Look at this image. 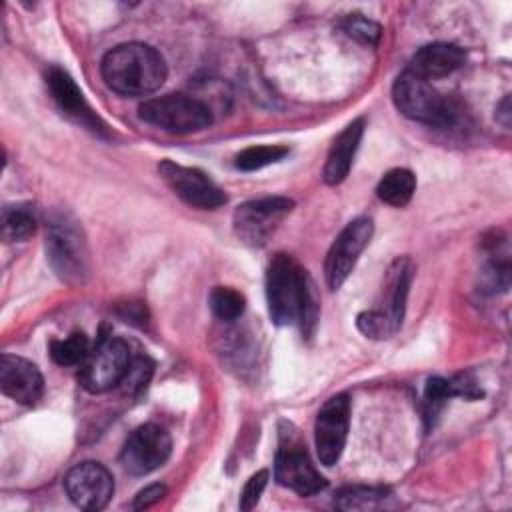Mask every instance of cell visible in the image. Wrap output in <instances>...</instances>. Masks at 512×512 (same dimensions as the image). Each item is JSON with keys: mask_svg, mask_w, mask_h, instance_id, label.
<instances>
[{"mask_svg": "<svg viewBox=\"0 0 512 512\" xmlns=\"http://www.w3.org/2000/svg\"><path fill=\"white\" fill-rule=\"evenodd\" d=\"M266 302L274 324H300L310 336L318 318V296L308 272L290 256L276 254L266 268Z\"/></svg>", "mask_w": 512, "mask_h": 512, "instance_id": "cell-1", "label": "cell"}, {"mask_svg": "<svg viewBox=\"0 0 512 512\" xmlns=\"http://www.w3.org/2000/svg\"><path fill=\"white\" fill-rule=\"evenodd\" d=\"M100 72L106 86L122 96H148L168 74L162 54L144 42H126L108 50Z\"/></svg>", "mask_w": 512, "mask_h": 512, "instance_id": "cell-2", "label": "cell"}, {"mask_svg": "<svg viewBox=\"0 0 512 512\" xmlns=\"http://www.w3.org/2000/svg\"><path fill=\"white\" fill-rule=\"evenodd\" d=\"M392 100L400 114L426 126L448 128L456 120L452 104L428 80L410 70H404L396 78L392 86Z\"/></svg>", "mask_w": 512, "mask_h": 512, "instance_id": "cell-3", "label": "cell"}, {"mask_svg": "<svg viewBox=\"0 0 512 512\" xmlns=\"http://www.w3.org/2000/svg\"><path fill=\"white\" fill-rule=\"evenodd\" d=\"M46 256L56 276L70 284H82L88 276V246L78 224L66 216L50 220L46 230Z\"/></svg>", "mask_w": 512, "mask_h": 512, "instance_id": "cell-4", "label": "cell"}, {"mask_svg": "<svg viewBox=\"0 0 512 512\" xmlns=\"http://www.w3.org/2000/svg\"><path fill=\"white\" fill-rule=\"evenodd\" d=\"M140 118L170 134H192L212 124L208 104L188 94H164L148 98L138 108Z\"/></svg>", "mask_w": 512, "mask_h": 512, "instance_id": "cell-5", "label": "cell"}, {"mask_svg": "<svg viewBox=\"0 0 512 512\" xmlns=\"http://www.w3.org/2000/svg\"><path fill=\"white\" fill-rule=\"evenodd\" d=\"M280 432V444L274 458V478L280 486L294 490L300 496H312L322 492L328 482L312 464L304 442L296 434V430Z\"/></svg>", "mask_w": 512, "mask_h": 512, "instance_id": "cell-6", "label": "cell"}, {"mask_svg": "<svg viewBox=\"0 0 512 512\" xmlns=\"http://www.w3.org/2000/svg\"><path fill=\"white\" fill-rule=\"evenodd\" d=\"M132 362L130 346L122 338L100 336L88 358L80 366L78 380L84 390L92 394L108 392L120 386Z\"/></svg>", "mask_w": 512, "mask_h": 512, "instance_id": "cell-7", "label": "cell"}, {"mask_svg": "<svg viewBox=\"0 0 512 512\" xmlns=\"http://www.w3.org/2000/svg\"><path fill=\"white\" fill-rule=\"evenodd\" d=\"M292 208L294 202L284 196L248 200L234 210V232L244 244L260 248L270 240V236L276 232L280 222L292 212Z\"/></svg>", "mask_w": 512, "mask_h": 512, "instance_id": "cell-8", "label": "cell"}, {"mask_svg": "<svg viewBox=\"0 0 512 512\" xmlns=\"http://www.w3.org/2000/svg\"><path fill=\"white\" fill-rule=\"evenodd\" d=\"M372 232H374L372 220L366 216H360L348 222L344 230L336 236L324 262L326 282L332 290H338L346 282V278L352 274L360 254L364 252V248L372 238Z\"/></svg>", "mask_w": 512, "mask_h": 512, "instance_id": "cell-9", "label": "cell"}, {"mask_svg": "<svg viewBox=\"0 0 512 512\" xmlns=\"http://www.w3.org/2000/svg\"><path fill=\"white\" fill-rule=\"evenodd\" d=\"M172 452L170 434L158 424L138 426L124 442L120 462L126 472L134 476H146L160 468Z\"/></svg>", "mask_w": 512, "mask_h": 512, "instance_id": "cell-10", "label": "cell"}, {"mask_svg": "<svg viewBox=\"0 0 512 512\" xmlns=\"http://www.w3.org/2000/svg\"><path fill=\"white\" fill-rule=\"evenodd\" d=\"M350 426V398L336 394L324 402L314 422V444L318 460L324 466H334L346 446Z\"/></svg>", "mask_w": 512, "mask_h": 512, "instance_id": "cell-11", "label": "cell"}, {"mask_svg": "<svg viewBox=\"0 0 512 512\" xmlns=\"http://www.w3.org/2000/svg\"><path fill=\"white\" fill-rule=\"evenodd\" d=\"M160 178L166 182V186L182 198L186 204L202 208V210H214L226 204V194L220 186H216L202 170L176 164L172 160H164L158 166Z\"/></svg>", "mask_w": 512, "mask_h": 512, "instance_id": "cell-12", "label": "cell"}, {"mask_svg": "<svg viewBox=\"0 0 512 512\" xmlns=\"http://www.w3.org/2000/svg\"><path fill=\"white\" fill-rule=\"evenodd\" d=\"M64 488L78 508L98 512L108 506L114 494V478L100 462L86 460L68 470Z\"/></svg>", "mask_w": 512, "mask_h": 512, "instance_id": "cell-13", "label": "cell"}, {"mask_svg": "<svg viewBox=\"0 0 512 512\" xmlns=\"http://www.w3.org/2000/svg\"><path fill=\"white\" fill-rule=\"evenodd\" d=\"M46 86H48L56 106L62 110L64 116H68L76 124L92 130L94 134H100V136L108 134V126L90 108L82 90L78 88V84L74 82V78L66 70H62L58 66H52L46 72Z\"/></svg>", "mask_w": 512, "mask_h": 512, "instance_id": "cell-14", "label": "cell"}, {"mask_svg": "<svg viewBox=\"0 0 512 512\" xmlns=\"http://www.w3.org/2000/svg\"><path fill=\"white\" fill-rule=\"evenodd\" d=\"M0 390L18 404L30 406L42 398L44 378L36 364L14 354L0 356Z\"/></svg>", "mask_w": 512, "mask_h": 512, "instance_id": "cell-15", "label": "cell"}, {"mask_svg": "<svg viewBox=\"0 0 512 512\" xmlns=\"http://www.w3.org/2000/svg\"><path fill=\"white\" fill-rule=\"evenodd\" d=\"M412 276H414V264L410 262V258H396L392 262V266L388 268L386 282H384V288H382L384 298L380 302V308H376V310L386 320L392 336L402 326Z\"/></svg>", "mask_w": 512, "mask_h": 512, "instance_id": "cell-16", "label": "cell"}, {"mask_svg": "<svg viewBox=\"0 0 512 512\" xmlns=\"http://www.w3.org/2000/svg\"><path fill=\"white\" fill-rule=\"evenodd\" d=\"M454 396H464L468 400H476L482 396V390L468 374H460L456 378L434 376L426 382L424 396H422V412H424L426 426H432L436 422L444 404Z\"/></svg>", "mask_w": 512, "mask_h": 512, "instance_id": "cell-17", "label": "cell"}, {"mask_svg": "<svg viewBox=\"0 0 512 512\" xmlns=\"http://www.w3.org/2000/svg\"><path fill=\"white\" fill-rule=\"evenodd\" d=\"M362 134H364V118H356L334 138L322 170V178L326 184L336 186L346 180L352 168L356 150L360 146Z\"/></svg>", "mask_w": 512, "mask_h": 512, "instance_id": "cell-18", "label": "cell"}, {"mask_svg": "<svg viewBox=\"0 0 512 512\" xmlns=\"http://www.w3.org/2000/svg\"><path fill=\"white\" fill-rule=\"evenodd\" d=\"M464 60H466V52L460 46L448 44V42H434V44L422 46L414 54L406 70L414 72L424 80H434V78H444L452 74L464 64Z\"/></svg>", "mask_w": 512, "mask_h": 512, "instance_id": "cell-19", "label": "cell"}, {"mask_svg": "<svg viewBox=\"0 0 512 512\" xmlns=\"http://www.w3.org/2000/svg\"><path fill=\"white\" fill-rule=\"evenodd\" d=\"M414 190H416V176L408 168L388 170L376 186L378 198L396 208L406 206L410 202Z\"/></svg>", "mask_w": 512, "mask_h": 512, "instance_id": "cell-20", "label": "cell"}, {"mask_svg": "<svg viewBox=\"0 0 512 512\" xmlns=\"http://www.w3.org/2000/svg\"><path fill=\"white\" fill-rule=\"evenodd\" d=\"M390 490L382 486H344L334 494V506L340 510H378L386 506Z\"/></svg>", "mask_w": 512, "mask_h": 512, "instance_id": "cell-21", "label": "cell"}, {"mask_svg": "<svg viewBox=\"0 0 512 512\" xmlns=\"http://www.w3.org/2000/svg\"><path fill=\"white\" fill-rule=\"evenodd\" d=\"M0 228L4 242H24L36 230V216L28 206L22 204L4 206Z\"/></svg>", "mask_w": 512, "mask_h": 512, "instance_id": "cell-22", "label": "cell"}, {"mask_svg": "<svg viewBox=\"0 0 512 512\" xmlns=\"http://www.w3.org/2000/svg\"><path fill=\"white\" fill-rule=\"evenodd\" d=\"M90 350V340L82 330L72 332L64 340L50 342V356L58 366H82Z\"/></svg>", "mask_w": 512, "mask_h": 512, "instance_id": "cell-23", "label": "cell"}, {"mask_svg": "<svg viewBox=\"0 0 512 512\" xmlns=\"http://www.w3.org/2000/svg\"><path fill=\"white\" fill-rule=\"evenodd\" d=\"M290 152L288 146L282 144H260V146H250L244 148L238 156H236V168L242 172H254L260 170L264 166L276 164L282 158H286Z\"/></svg>", "mask_w": 512, "mask_h": 512, "instance_id": "cell-24", "label": "cell"}, {"mask_svg": "<svg viewBox=\"0 0 512 512\" xmlns=\"http://www.w3.org/2000/svg\"><path fill=\"white\" fill-rule=\"evenodd\" d=\"M210 308L214 316L222 322H234L238 320L246 310L244 296L228 286H216L210 292Z\"/></svg>", "mask_w": 512, "mask_h": 512, "instance_id": "cell-25", "label": "cell"}, {"mask_svg": "<svg viewBox=\"0 0 512 512\" xmlns=\"http://www.w3.org/2000/svg\"><path fill=\"white\" fill-rule=\"evenodd\" d=\"M340 26L346 32V36H350L352 40H356L360 44H366V46H376L380 36H382L380 24H376L374 20H370L362 14L346 16Z\"/></svg>", "mask_w": 512, "mask_h": 512, "instance_id": "cell-26", "label": "cell"}, {"mask_svg": "<svg viewBox=\"0 0 512 512\" xmlns=\"http://www.w3.org/2000/svg\"><path fill=\"white\" fill-rule=\"evenodd\" d=\"M152 370H154V364L148 356H132V362L128 366V372L126 376L122 378L120 386L126 394H138L146 388V384L150 382V376H152Z\"/></svg>", "mask_w": 512, "mask_h": 512, "instance_id": "cell-27", "label": "cell"}, {"mask_svg": "<svg viewBox=\"0 0 512 512\" xmlns=\"http://www.w3.org/2000/svg\"><path fill=\"white\" fill-rule=\"evenodd\" d=\"M356 326H358V330L364 336L374 338V340H382V338H390L392 336L386 320L382 318V314L378 310L360 312L358 318H356Z\"/></svg>", "mask_w": 512, "mask_h": 512, "instance_id": "cell-28", "label": "cell"}, {"mask_svg": "<svg viewBox=\"0 0 512 512\" xmlns=\"http://www.w3.org/2000/svg\"><path fill=\"white\" fill-rule=\"evenodd\" d=\"M266 484H268V470H258V472H254V474L246 480V484H244V488H242V494H240V510H252V508L258 504V500H260V496H262Z\"/></svg>", "mask_w": 512, "mask_h": 512, "instance_id": "cell-29", "label": "cell"}, {"mask_svg": "<svg viewBox=\"0 0 512 512\" xmlns=\"http://www.w3.org/2000/svg\"><path fill=\"white\" fill-rule=\"evenodd\" d=\"M166 492H168V490H166L164 484H150V486L142 488V490L136 494L132 508H134V510H146V508L158 504V502L166 496Z\"/></svg>", "mask_w": 512, "mask_h": 512, "instance_id": "cell-30", "label": "cell"}, {"mask_svg": "<svg viewBox=\"0 0 512 512\" xmlns=\"http://www.w3.org/2000/svg\"><path fill=\"white\" fill-rule=\"evenodd\" d=\"M496 116H498V120L502 122L504 128L510 126V96H504V100L498 106V114Z\"/></svg>", "mask_w": 512, "mask_h": 512, "instance_id": "cell-31", "label": "cell"}]
</instances>
